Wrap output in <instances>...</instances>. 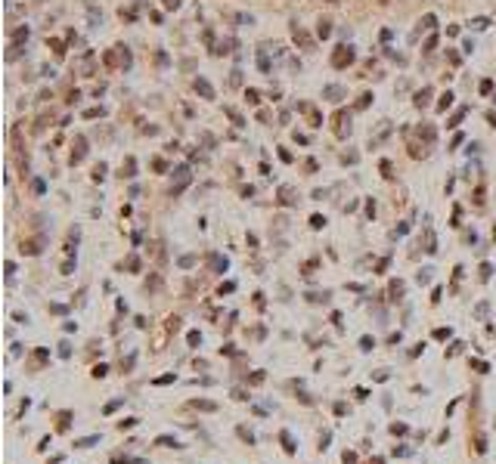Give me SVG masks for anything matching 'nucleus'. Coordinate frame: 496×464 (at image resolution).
<instances>
[{
  "label": "nucleus",
  "instance_id": "49",
  "mask_svg": "<svg viewBox=\"0 0 496 464\" xmlns=\"http://www.w3.org/2000/svg\"><path fill=\"white\" fill-rule=\"evenodd\" d=\"M487 121H490V124L496 127V111H487Z\"/></svg>",
  "mask_w": 496,
  "mask_h": 464
},
{
  "label": "nucleus",
  "instance_id": "22",
  "mask_svg": "<svg viewBox=\"0 0 496 464\" xmlns=\"http://www.w3.org/2000/svg\"><path fill=\"white\" fill-rule=\"evenodd\" d=\"M102 114H106V108L96 105V108H87V111H84V118H87V121H96V118H102Z\"/></svg>",
  "mask_w": 496,
  "mask_h": 464
},
{
  "label": "nucleus",
  "instance_id": "28",
  "mask_svg": "<svg viewBox=\"0 0 496 464\" xmlns=\"http://www.w3.org/2000/svg\"><path fill=\"white\" fill-rule=\"evenodd\" d=\"M434 47H437V34H428V37H425V44H422V50H425V53H431Z\"/></svg>",
  "mask_w": 496,
  "mask_h": 464
},
{
  "label": "nucleus",
  "instance_id": "51",
  "mask_svg": "<svg viewBox=\"0 0 496 464\" xmlns=\"http://www.w3.org/2000/svg\"><path fill=\"white\" fill-rule=\"evenodd\" d=\"M378 4H391V0H378Z\"/></svg>",
  "mask_w": 496,
  "mask_h": 464
},
{
  "label": "nucleus",
  "instance_id": "18",
  "mask_svg": "<svg viewBox=\"0 0 496 464\" xmlns=\"http://www.w3.org/2000/svg\"><path fill=\"white\" fill-rule=\"evenodd\" d=\"M47 47H50V50H53L59 59L65 56V41H59V37H50V41H47Z\"/></svg>",
  "mask_w": 496,
  "mask_h": 464
},
{
  "label": "nucleus",
  "instance_id": "19",
  "mask_svg": "<svg viewBox=\"0 0 496 464\" xmlns=\"http://www.w3.org/2000/svg\"><path fill=\"white\" fill-rule=\"evenodd\" d=\"M22 254H41V242H37V239L22 242Z\"/></svg>",
  "mask_w": 496,
  "mask_h": 464
},
{
  "label": "nucleus",
  "instance_id": "4",
  "mask_svg": "<svg viewBox=\"0 0 496 464\" xmlns=\"http://www.w3.org/2000/svg\"><path fill=\"white\" fill-rule=\"evenodd\" d=\"M84 158H87V139H84V136H78V139H74V146H71L68 161H71V164H81Z\"/></svg>",
  "mask_w": 496,
  "mask_h": 464
},
{
  "label": "nucleus",
  "instance_id": "12",
  "mask_svg": "<svg viewBox=\"0 0 496 464\" xmlns=\"http://www.w3.org/2000/svg\"><path fill=\"white\" fill-rule=\"evenodd\" d=\"M415 108H428V102H431V87H422V90H419L415 93Z\"/></svg>",
  "mask_w": 496,
  "mask_h": 464
},
{
  "label": "nucleus",
  "instance_id": "15",
  "mask_svg": "<svg viewBox=\"0 0 496 464\" xmlns=\"http://www.w3.org/2000/svg\"><path fill=\"white\" fill-rule=\"evenodd\" d=\"M317 37H320V41L332 37V22H329V19H320V22H317Z\"/></svg>",
  "mask_w": 496,
  "mask_h": 464
},
{
  "label": "nucleus",
  "instance_id": "27",
  "mask_svg": "<svg viewBox=\"0 0 496 464\" xmlns=\"http://www.w3.org/2000/svg\"><path fill=\"white\" fill-rule=\"evenodd\" d=\"M155 446H168V449H177L180 443H177L174 437H159V440H155Z\"/></svg>",
  "mask_w": 496,
  "mask_h": 464
},
{
  "label": "nucleus",
  "instance_id": "37",
  "mask_svg": "<svg viewBox=\"0 0 496 464\" xmlns=\"http://www.w3.org/2000/svg\"><path fill=\"white\" fill-rule=\"evenodd\" d=\"M487 25H490V19H484V16H481V19H472V28H478V31L487 28Z\"/></svg>",
  "mask_w": 496,
  "mask_h": 464
},
{
  "label": "nucleus",
  "instance_id": "43",
  "mask_svg": "<svg viewBox=\"0 0 496 464\" xmlns=\"http://www.w3.org/2000/svg\"><path fill=\"white\" fill-rule=\"evenodd\" d=\"M257 62H260V71H270V59H267L264 53H260V59H257Z\"/></svg>",
  "mask_w": 496,
  "mask_h": 464
},
{
  "label": "nucleus",
  "instance_id": "45",
  "mask_svg": "<svg viewBox=\"0 0 496 464\" xmlns=\"http://www.w3.org/2000/svg\"><path fill=\"white\" fill-rule=\"evenodd\" d=\"M134 424H137V418H124V421H121V424H118V427H121V430H124V427H134Z\"/></svg>",
  "mask_w": 496,
  "mask_h": 464
},
{
  "label": "nucleus",
  "instance_id": "6",
  "mask_svg": "<svg viewBox=\"0 0 496 464\" xmlns=\"http://www.w3.org/2000/svg\"><path fill=\"white\" fill-rule=\"evenodd\" d=\"M193 90H196L202 99H214V87L208 84V77H196V81H193Z\"/></svg>",
  "mask_w": 496,
  "mask_h": 464
},
{
  "label": "nucleus",
  "instance_id": "41",
  "mask_svg": "<svg viewBox=\"0 0 496 464\" xmlns=\"http://www.w3.org/2000/svg\"><path fill=\"white\" fill-rule=\"evenodd\" d=\"M127 269H134V273H137V269H140V260H137V257H134V254H130V257H127Z\"/></svg>",
  "mask_w": 496,
  "mask_h": 464
},
{
  "label": "nucleus",
  "instance_id": "39",
  "mask_svg": "<svg viewBox=\"0 0 496 464\" xmlns=\"http://www.w3.org/2000/svg\"><path fill=\"white\" fill-rule=\"evenodd\" d=\"M78 99H81V90H71V93H68V99H65V102H68V105H74V102H78Z\"/></svg>",
  "mask_w": 496,
  "mask_h": 464
},
{
  "label": "nucleus",
  "instance_id": "35",
  "mask_svg": "<svg viewBox=\"0 0 496 464\" xmlns=\"http://www.w3.org/2000/svg\"><path fill=\"white\" fill-rule=\"evenodd\" d=\"M152 167H155L159 173H165V170H168V164H165V158H152Z\"/></svg>",
  "mask_w": 496,
  "mask_h": 464
},
{
  "label": "nucleus",
  "instance_id": "13",
  "mask_svg": "<svg viewBox=\"0 0 496 464\" xmlns=\"http://www.w3.org/2000/svg\"><path fill=\"white\" fill-rule=\"evenodd\" d=\"M10 37H13V44H28V37H31V28H28V25H19V28H16V31H13Z\"/></svg>",
  "mask_w": 496,
  "mask_h": 464
},
{
  "label": "nucleus",
  "instance_id": "17",
  "mask_svg": "<svg viewBox=\"0 0 496 464\" xmlns=\"http://www.w3.org/2000/svg\"><path fill=\"white\" fill-rule=\"evenodd\" d=\"M223 114H226V118H230V121H233L236 127H245V118H242V114H239V111H236L233 105H226V108H223Z\"/></svg>",
  "mask_w": 496,
  "mask_h": 464
},
{
  "label": "nucleus",
  "instance_id": "21",
  "mask_svg": "<svg viewBox=\"0 0 496 464\" xmlns=\"http://www.w3.org/2000/svg\"><path fill=\"white\" fill-rule=\"evenodd\" d=\"M453 99H456V96H453V93H450V90H447V93H443V96H440V99H437V111H447V108H450V105H453Z\"/></svg>",
  "mask_w": 496,
  "mask_h": 464
},
{
  "label": "nucleus",
  "instance_id": "36",
  "mask_svg": "<svg viewBox=\"0 0 496 464\" xmlns=\"http://www.w3.org/2000/svg\"><path fill=\"white\" fill-rule=\"evenodd\" d=\"M180 4H183V0H162L165 10H180Z\"/></svg>",
  "mask_w": 496,
  "mask_h": 464
},
{
  "label": "nucleus",
  "instance_id": "7",
  "mask_svg": "<svg viewBox=\"0 0 496 464\" xmlns=\"http://www.w3.org/2000/svg\"><path fill=\"white\" fill-rule=\"evenodd\" d=\"M279 205H298V189L295 186H279Z\"/></svg>",
  "mask_w": 496,
  "mask_h": 464
},
{
  "label": "nucleus",
  "instance_id": "32",
  "mask_svg": "<svg viewBox=\"0 0 496 464\" xmlns=\"http://www.w3.org/2000/svg\"><path fill=\"white\" fill-rule=\"evenodd\" d=\"M214 269H220V273H226V257H211Z\"/></svg>",
  "mask_w": 496,
  "mask_h": 464
},
{
  "label": "nucleus",
  "instance_id": "1",
  "mask_svg": "<svg viewBox=\"0 0 496 464\" xmlns=\"http://www.w3.org/2000/svg\"><path fill=\"white\" fill-rule=\"evenodd\" d=\"M354 59H357V53L351 44H338L332 50V68H348V65H354Z\"/></svg>",
  "mask_w": 496,
  "mask_h": 464
},
{
  "label": "nucleus",
  "instance_id": "11",
  "mask_svg": "<svg viewBox=\"0 0 496 464\" xmlns=\"http://www.w3.org/2000/svg\"><path fill=\"white\" fill-rule=\"evenodd\" d=\"M233 47H236V41H233V37H226V41H220V44H217L211 53H214V56H230V53H233Z\"/></svg>",
  "mask_w": 496,
  "mask_h": 464
},
{
  "label": "nucleus",
  "instance_id": "50",
  "mask_svg": "<svg viewBox=\"0 0 496 464\" xmlns=\"http://www.w3.org/2000/svg\"><path fill=\"white\" fill-rule=\"evenodd\" d=\"M326 4H341V0H326Z\"/></svg>",
  "mask_w": 496,
  "mask_h": 464
},
{
  "label": "nucleus",
  "instance_id": "30",
  "mask_svg": "<svg viewBox=\"0 0 496 464\" xmlns=\"http://www.w3.org/2000/svg\"><path fill=\"white\" fill-rule=\"evenodd\" d=\"M230 87H242V71H230Z\"/></svg>",
  "mask_w": 496,
  "mask_h": 464
},
{
  "label": "nucleus",
  "instance_id": "14",
  "mask_svg": "<svg viewBox=\"0 0 496 464\" xmlns=\"http://www.w3.org/2000/svg\"><path fill=\"white\" fill-rule=\"evenodd\" d=\"M121 180H130V177H137V161L134 158H124V164H121V173H118Z\"/></svg>",
  "mask_w": 496,
  "mask_h": 464
},
{
  "label": "nucleus",
  "instance_id": "33",
  "mask_svg": "<svg viewBox=\"0 0 496 464\" xmlns=\"http://www.w3.org/2000/svg\"><path fill=\"white\" fill-rule=\"evenodd\" d=\"M369 102H372V93H363V96L357 99V105H354V108H366Z\"/></svg>",
  "mask_w": 496,
  "mask_h": 464
},
{
  "label": "nucleus",
  "instance_id": "48",
  "mask_svg": "<svg viewBox=\"0 0 496 464\" xmlns=\"http://www.w3.org/2000/svg\"><path fill=\"white\" fill-rule=\"evenodd\" d=\"M93 443H96V437H87V440H81L78 446H81V449H87V446H93Z\"/></svg>",
  "mask_w": 496,
  "mask_h": 464
},
{
  "label": "nucleus",
  "instance_id": "20",
  "mask_svg": "<svg viewBox=\"0 0 496 464\" xmlns=\"http://www.w3.org/2000/svg\"><path fill=\"white\" fill-rule=\"evenodd\" d=\"M102 62H106L109 68H118V53H115V47H112V50H106V53H102Z\"/></svg>",
  "mask_w": 496,
  "mask_h": 464
},
{
  "label": "nucleus",
  "instance_id": "25",
  "mask_svg": "<svg viewBox=\"0 0 496 464\" xmlns=\"http://www.w3.org/2000/svg\"><path fill=\"white\" fill-rule=\"evenodd\" d=\"M378 167H381V177H385V180H394V164H391L388 158H385V161H381Z\"/></svg>",
  "mask_w": 496,
  "mask_h": 464
},
{
  "label": "nucleus",
  "instance_id": "40",
  "mask_svg": "<svg viewBox=\"0 0 496 464\" xmlns=\"http://www.w3.org/2000/svg\"><path fill=\"white\" fill-rule=\"evenodd\" d=\"M341 161H345V164H357V152H351V155H341Z\"/></svg>",
  "mask_w": 496,
  "mask_h": 464
},
{
  "label": "nucleus",
  "instance_id": "8",
  "mask_svg": "<svg viewBox=\"0 0 496 464\" xmlns=\"http://www.w3.org/2000/svg\"><path fill=\"white\" fill-rule=\"evenodd\" d=\"M93 62H96V56H93V53H84L78 62H74V68H78L81 74H87V77H90V74H93Z\"/></svg>",
  "mask_w": 496,
  "mask_h": 464
},
{
  "label": "nucleus",
  "instance_id": "5",
  "mask_svg": "<svg viewBox=\"0 0 496 464\" xmlns=\"http://www.w3.org/2000/svg\"><path fill=\"white\" fill-rule=\"evenodd\" d=\"M323 99H329V102H341V99H348V90L341 87V84H329V87H323Z\"/></svg>",
  "mask_w": 496,
  "mask_h": 464
},
{
  "label": "nucleus",
  "instance_id": "31",
  "mask_svg": "<svg viewBox=\"0 0 496 464\" xmlns=\"http://www.w3.org/2000/svg\"><path fill=\"white\" fill-rule=\"evenodd\" d=\"M478 90H481L484 96H490V93H493V81H490V77H484V81H481V87H478Z\"/></svg>",
  "mask_w": 496,
  "mask_h": 464
},
{
  "label": "nucleus",
  "instance_id": "16",
  "mask_svg": "<svg viewBox=\"0 0 496 464\" xmlns=\"http://www.w3.org/2000/svg\"><path fill=\"white\" fill-rule=\"evenodd\" d=\"M437 28V16H422V19H419V31H434Z\"/></svg>",
  "mask_w": 496,
  "mask_h": 464
},
{
  "label": "nucleus",
  "instance_id": "42",
  "mask_svg": "<svg viewBox=\"0 0 496 464\" xmlns=\"http://www.w3.org/2000/svg\"><path fill=\"white\" fill-rule=\"evenodd\" d=\"M236 22H239V25H251L254 19H251V16H245V13H239V16H236Z\"/></svg>",
  "mask_w": 496,
  "mask_h": 464
},
{
  "label": "nucleus",
  "instance_id": "24",
  "mask_svg": "<svg viewBox=\"0 0 496 464\" xmlns=\"http://www.w3.org/2000/svg\"><path fill=\"white\" fill-rule=\"evenodd\" d=\"M106 173H109V167H106V161H99V164L93 167V180H96V183H102V180H106Z\"/></svg>",
  "mask_w": 496,
  "mask_h": 464
},
{
  "label": "nucleus",
  "instance_id": "3",
  "mask_svg": "<svg viewBox=\"0 0 496 464\" xmlns=\"http://www.w3.org/2000/svg\"><path fill=\"white\" fill-rule=\"evenodd\" d=\"M292 41H295L301 50H314V37L307 34V28H304L301 22H292Z\"/></svg>",
  "mask_w": 496,
  "mask_h": 464
},
{
  "label": "nucleus",
  "instance_id": "29",
  "mask_svg": "<svg viewBox=\"0 0 496 464\" xmlns=\"http://www.w3.org/2000/svg\"><path fill=\"white\" fill-rule=\"evenodd\" d=\"M465 111H468V108H459V111H456L453 118H450V124H447V127H459V121L465 118Z\"/></svg>",
  "mask_w": 496,
  "mask_h": 464
},
{
  "label": "nucleus",
  "instance_id": "2",
  "mask_svg": "<svg viewBox=\"0 0 496 464\" xmlns=\"http://www.w3.org/2000/svg\"><path fill=\"white\" fill-rule=\"evenodd\" d=\"M332 124H335V136H338V139L351 136V111L338 108V111H335V118H332Z\"/></svg>",
  "mask_w": 496,
  "mask_h": 464
},
{
  "label": "nucleus",
  "instance_id": "34",
  "mask_svg": "<svg viewBox=\"0 0 496 464\" xmlns=\"http://www.w3.org/2000/svg\"><path fill=\"white\" fill-rule=\"evenodd\" d=\"M310 226H314V229H323V226H326V217L314 214V217H310Z\"/></svg>",
  "mask_w": 496,
  "mask_h": 464
},
{
  "label": "nucleus",
  "instance_id": "38",
  "mask_svg": "<svg viewBox=\"0 0 496 464\" xmlns=\"http://www.w3.org/2000/svg\"><path fill=\"white\" fill-rule=\"evenodd\" d=\"M447 59H450V65H459V62H462V56L456 53V50H450V53H447Z\"/></svg>",
  "mask_w": 496,
  "mask_h": 464
},
{
  "label": "nucleus",
  "instance_id": "9",
  "mask_svg": "<svg viewBox=\"0 0 496 464\" xmlns=\"http://www.w3.org/2000/svg\"><path fill=\"white\" fill-rule=\"evenodd\" d=\"M115 53H118V68H124V71H127V68L134 65V56H130V50L118 44V47H115Z\"/></svg>",
  "mask_w": 496,
  "mask_h": 464
},
{
  "label": "nucleus",
  "instance_id": "46",
  "mask_svg": "<svg viewBox=\"0 0 496 464\" xmlns=\"http://www.w3.org/2000/svg\"><path fill=\"white\" fill-rule=\"evenodd\" d=\"M490 273H493V266H490V263H484V266H481V276H484V279H490Z\"/></svg>",
  "mask_w": 496,
  "mask_h": 464
},
{
  "label": "nucleus",
  "instance_id": "47",
  "mask_svg": "<svg viewBox=\"0 0 496 464\" xmlns=\"http://www.w3.org/2000/svg\"><path fill=\"white\" fill-rule=\"evenodd\" d=\"M475 205H478V208L484 205V189H478V192H475Z\"/></svg>",
  "mask_w": 496,
  "mask_h": 464
},
{
  "label": "nucleus",
  "instance_id": "26",
  "mask_svg": "<svg viewBox=\"0 0 496 464\" xmlns=\"http://www.w3.org/2000/svg\"><path fill=\"white\" fill-rule=\"evenodd\" d=\"M409 155H412V158H425L428 152H425L422 146H419V142H409Z\"/></svg>",
  "mask_w": 496,
  "mask_h": 464
},
{
  "label": "nucleus",
  "instance_id": "10",
  "mask_svg": "<svg viewBox=\"0 0 496 464\" xmlns=\"http://www.w3.org/2000/svg\"><path fill=\"white\" fill-rule=\"evenodd\" d=\"M415 133H419V139H425L428 146H431V142L437 139V130H434L431 124H419V127H415Z\"/></svg>",
  "mask_w": 496,
  "mask_h": 464
},
{
  "label": "nucleus",
  "instance_id": "23",
  "mask_svg": "<svg viewBox=\"0 0 496 464\" xmlns=\"http://www.w3.org/2000/svg\"><path fill=\"white\" fill-rule=\"evenodd\" d=\"M245 102H248V105H260V93H257L254 87H248V90H245Z\"/></svg>",
  "mask_w": 496,
  "mask_h": 464
},
{
  "label": "nucleus",
  "instance_id": "44",
  "mask_svg": "<svg viewBox=\"0 0 496 464\" xmlns=\"http://www.w3.org/2000/svg\"><path fill=\"white\" fill-rule=\"evenodd\" d=\"M106 371H109L106 365H96V368H93V378H106Z\"/></svg>",
  "mask_w": 496,
  "mask_h": 464
}]
</instances>
